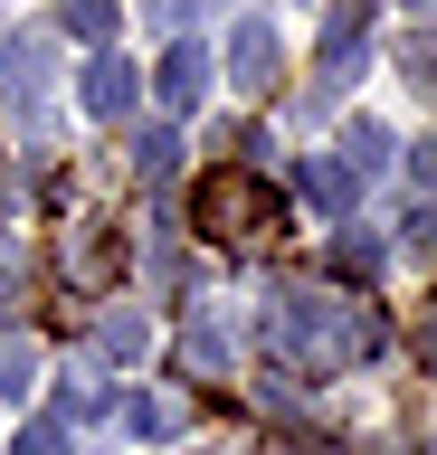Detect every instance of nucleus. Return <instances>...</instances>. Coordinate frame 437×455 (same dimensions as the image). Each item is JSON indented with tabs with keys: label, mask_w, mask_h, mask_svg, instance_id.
I'll list each match as a JSON object with an SVG mask.
<instances>
[{
	"label": "nucleus",
	"mask_w": 437,
	"mask_h": 455,
	"mask_svg": "<svg viewBox=\"0 0 437 455\" xmlns=\"http://www.w3.org/2000/svg\"><path fill=\"white\" fill-rule=\"evenodd\" d=\"M181 370H190V379H229V332H219V323H190V332H181Z\"/></svg>",
	"instance_id": "obj_10"
},
{
	"label": "nucleus",
	"mask_w": 437,
	"mask_h": 455,
	"mask_svg": "<svg viewBox=\"0 0 437 455\" xmlns=\"http://www.w3.org/2000/svg\"><path fill=\"white\" fill-rule=\"evenodd\" d=\"M143 341H152L143 313H105L95 323V361H143Z\"/></svg>",
	"instance_id": "obj_11"
},
{
	"label": "nucleus",
	"mask_w": 437,
	"mask_h": 455,
	"mask_svg": "<svg viewBox=\"0 0 437 455\" xmlns=\"http://www.w3.org/2000/svg\"><path fill=\"white\" fill-rule=\"evenodd\" d=\"M276 332H286V351L304 370H323V379L380 351V323H371V313H352L343 294H323V284H295L286 304H276Z\"/></svg>",
	"instance_id": "obj_1"
},
{
	"label": "nucleus",
	"mask_w": 437,
	"mask_h": 455,
	"mask_svg": "<svg viewBox=\"0 0 437 455\" xmlns=\"http://www.w3.org/2000/svg\"><path fill=\"white\" fill-rule=\"evenodd\" d=\"M152 95H162L172 114H190V105L209 95V48H190V38H172V48H162V67H152Z\"/></svg>",
	"instance_id": "obj_5"
},
{
	"label": "nucleus",
	"mask_w": 437,
	"mask_h": 455,
	"mask_svg": "<svg viewBox=\"0 0 437 455\" xmlns=\"http://www.w3.org/2000/svg\"><path fill=\"white\" fill-rule=\"evenodd\" d=\"M276 67H286V38H276L266 20H238V28H229V76L247 85V95H266Z\"/></svg>",
	"instance_id": "obj_3"
},
{
	"label": "nucleus",
	"mask_w": 437,
	"mask_h": 455,
	"mask_svg": "<svg viewBox=\"0 0 437 455\" xmlns=\"http://www.w3.org/2000/svg\"><path fill=\"white\" fill-rule=\"evenodd\" d=\"M10 455H67V427H58V418L20 427V436H10Z\"/></svg>",
	"instance_id": "obj_16"
},
{
	"label": "nucleus",
	"mask_w": 437,
	"mask_h": 455,
	"mask_svg": "<svg viewBox=\"0 0 437 455\" xmlns=\"http://www.w3.org/2000/svg\"><path fill=\"white\" fill-rule=\"evenodd\" d=\"M172 427H181L172 398H134V436H172Z\"/></svg>",
	"instance_id": "obj_17"
},
{
	"label": "nucleus",
	"mask_w": 437,
	"mask_h": 455,
	"mask_svg": "<svg viewBox=\"0 0 437 455\" xmlns=\"http://www.w3.org/2000/svg\"><path fill=\"white\" fill-rule=\"evenodd\" d=\"M295 180H304V199H314L323 219H343V209H352V190H361V180H352V171L333 162V152H314V162L295 171Z\"/></svg>",
	"instance_id": "obj_8"
},
{
	"label": "nucleus",
	"mask_w": 437,
	"mask_h": 455,
	"mask_svg": "<svg viewBox=\"0 0 437 455\" xmlns=\"http://www.w3.org/2000/svg\"><path fill=\"white\" fill-rule=\"evenodd\" d=\"M38 379V351H29V332H0V398H20Z\"/></svg>",
	"instance_id": "obj_14"
},
{
	"label": "nucleus",
	"mask_w": 437,
	"mask_h": 455,
	"mask_svg": "<svg viewBox=\"0 0 437 455\" xmlns=\"http://www.w3.org/2000/svg\"><path fill=\"white\" fill-rule=\"evenodd\" d=\"M400 76L418 85V95H437V28H418V38H400Z\"/></svg>",
	"instance_id": "obj_15"
},
{
	"label": "nucleus",
	"mask_w": 437,
	"mask_h": 455,
	"mask_svg": "<svg viewBox=\"0 0 437 455\" xmlns=\"http://www.w3.org/2000/svg\"><path fill=\"white\" fill-rule=\"evenodd\" d=\"M409 256H437V209H409Z\"/></svg>",
	"instance_id": "obj_21"
},
{
	"label": "nucleus",
	"mask_w": 437,
	"mask_h": 455,
	"mask_svg": "<svg viewBox=\"0 0 437 455\" xmlns=\"http://www.w3.org/2000/svg\"><path fill=\"white\" fill-rule=\"evenodd\" d=\"M20 275H29L20 266V237H0V304H20Z\"/></svg>",
	"instance_id": "obj_20"
},
{
	"label": "nucleus",
	"mask_w": 437,
	"mask_h": 455,
	"mask_svg": "<svg viewBox=\"0 0 437 455\" xmlns=\"http://www.w3.org/2000/svg\"><path fill=\"white\" fill-rule=\"evenodd\" d=\"M143 10H152V28H162V38H172V28H190V20H200L209 0H143Z\"/></svg>",
	"instance_id": "obj_18"
},
{
	"label": "nucleus",
	"mask_w": 437,
	"mask_h": 455,
	"mask_svg": "<svg viewBox=\"0 0 437 455\" xmlns=\"http://www.w3.org/2000/svg\"><path fill=\"white\" fill-rule=\"evenodd\" d=\"M209 455H219V446H209Z\"/></svg>",
	"instance_id": "obj_23"
},
{
	"label": "nucleus",
	"mask_w": 437,
	"mask_h": 455,
	"mask_svg": "<svg viewBox=\"0 0 437 455\" xmlns=\"http://www.w3.org/2000/svg\"><path fill=\"white\" fill-rule=\"evenodd\" d=\"M361 38H371V20H361V0H343L333 28H323V95H333L343 76H361Z\"/></svg>",
	"instance_id": "obj_6"
},
{
	"label": "nucleus",
	"mask_w": 437,
	"mask_h": 455,
	"mask_svg": "<svg viewBox=\"0 0 437 455\" xmlns=\"http://www.w3.org/2000/svg\"><path fill=\"white\" fill-rule=\"evenodd\" d=\"M152 284H172V294L190 284V266H181V247H172V237H152Z\"/></svg>",
	"instance_id": "obj_19"
},
{
	"label": "nucleus",
	"mask_w": 437,
	"mask_h": 455,
	"mask_svg": "<svg viewBox=\"0 0 437 455\" xmlns=\"http://www.w3.org/2000/svg\"><path fill=\"white\" fill-rule=\"evenodd\" d=\"M48 57H58V38H48V28H20V38L0 48V76H10V95H38V85H48Z\"/></svg>",
	"instance_id": "obj_7"
},
{
	"label": "nucleus",
	"mask_w": 437,
	"mask_h": 455,
	"mask_svg": "<svg viewBox=\"0 0 437 455\" xmlns=\"http://www.w3.org/2000/svg\"><path fill=\"white\" fill-rule=\"evenodd\" d=\"M134 171H143V180H172V171H181V133H172V124H152V133L134 142Z\"/></svg>",
	"instance_id": "obj_13"
},
{
	"label": "nucleus",
	"mask_w": 437,
	"mask_h": 455,
	"mask_svg": "<svg viewBox=\"0 0 437 455\" xmlns=\"http://www.w3.org/2000/svg\"><path fill=\"white\" fill-rule=\"evenodd\" d=\"M343 171H352V180L390 171V124H371V114H361V124H343Z\"/></svg>",
	"instance_id": "obj_9"
},
{
	"label": "nucleus",
	"mask_w": 437,
	"mask_h": 455,
	"mask_svg": "<svg viewBox=\"0 0 437 455\" xmlns=\"http://www.w3.org/2000/svg\"><path fill=\"white\" fill-rule=\"evenodd\" d=\"M77 105H86L95 124H124V114H134V67H124L115 48H95L86 76H77Z\"/></svg>",
	"instance_id": "obj_4"
},
{
	"label": "nucleus",
	"mask_w": 437,
	"mask_h": 455,
	"mask_svg": "<svg viewBox=\"0 0 437 455\" xmlns=\"http://www.w3.org/2000/svg\"><path fill=\"white\" fill-rule=\"evenodd\" d=\"M190 209H200V228H209V237H266V228H276V199H266L247 171H209Z\"/></svg>",
	"instance_id": "obj_2"
},
{
	"label": "nucleus",
	"mask_w": 437,
	"mask_h": 455,
	"mask_svg": "<svg viewBox=\"0 0 437 455\" xmlns=\"http://www.w3.org/2000/svg\"><path fill=\"white\" fill-rule=\"evenodd\" d=\"M115 20H124V0H67V10H58L67 38H95V48L115 38Z\"/></svg>",
	"instance_id": "obj_12"
},
{
	"label": "nucleus",
	"mask_w": 437,
	"mask_h": 455,
	"mask_svg": "<svg viewBox=\"0 0 437 455\" xmlns=\"http://www.w3.org/2000/svg\"><path fill=\"white\" fill-rule=\"evenodd\" d=\"M409 171H418V190H437V142H409Z\"/></svg>",
	"instance_id": "obj_22"
}]
</instances>
